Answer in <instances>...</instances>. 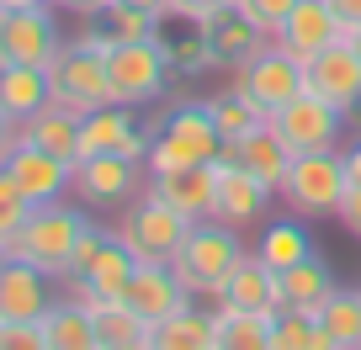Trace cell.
<instances>
[{
    "mask_svg": "<svg viewBox=\"0 0 361 350\" xmlns=\"http://www.w3.org/2000/svg\"><path fill=\"white\" fill-rule=\"evenodd\" d=\"M218 303H228V308H250V313H282V297H276V271H271L266 260L245 255V260L234 265V276L224 282Z\"/></svg>",
    "mask_w": 361,
    "mask_h": 350,
    "instance_id": "25",
    "label": "cell"
},
{
    "mask_svg": "<svg viewBox=\"0 0 361 350\" xmlns=\"http://www.w3.org/2000/svg\"><path fill=\"white\" fill-rule=\"evenodd\" d=\"M32 6H54V0H0V11H32Z\"/></svg>",
    "mask_w": 361,
    "mask_h": 350,
    "instance_id": "47",
    "label": "cell"
},
{
    "mask_svg": "<svg viewBox=\"0 0 361 350\" xmlns=\"http://www.w3.org/2000/svg\"><path fill=\"white\" fill-rule=\"evenodd\" d=\"M90 223H96L90 207H80L75 196H64V202H43V207L27 213V223L16 228V239L6 249H11V260H27V265L48 271L54 282H64L69 260H75V249H80V239H85Z\"/></svg>",
    "mask_w": 361,
    "mask_h": 350,
    "instance_id": "1",
    "label": "cell"
},
{
    "mask_svg": "<svg viewBox=\"0 0 361 350\" xmlns=\"http://www.w3.org/2000/svg\"><path fill=\"white\" fill-rule=\"evenodd\" d=\"M106 32L117 37V43H144V37H159V27H165V16L144 11V6H123V0H112L102 11Z\"/></svg>",
    "mask_w": 361,
    "mask_h": 350,
    "instance_id": "36",
    "label": "cell"
},
{
    "mask_svg": "<svg viewBox=\"0 0 361 350\" xmlns=\"http://www.w3.org/2000/svg\"><path fill=\"white\" fill-rule=\"evenodd\" d=\"M106 80H112V101L123 106H149L170 91V54L159 37H144V43H112L106 54Z\"/></svg>",
    "mask_w": 361,
    "mask_h": 350,
    "instance_id": "7",
    "label": "cell"
},
{
    "mask_svg": "<svg viewBox=\"0 0 361 350\" xmlns=\"http://www.w3.org/2000/svg\"><path fill=\"white\" fill-rule=\"evenodd\" d=\"M213 313L224 350H271V318L276 313H250V308H228V303H213Z\"/></svg>",
    "mask_w": 361,
    "mask_h": 350,
    "instance_id": "32",
    "label": "cell"
},
{
    "mask_svg": "<svg viewBox=\"0 0 361 350\" xmlns=\"http://www.w3.org/2000/svg\"><path fill=\"white\" fill-rule=\"evenodd\" d=\"M22 144L48 149V154H59V159H80V117L48 101L37 117H27V123H22Z\"/></svg>",
    "mask_w": 361,
    "mask_h": 350,
    "instance_id": "30",
    "label": "cell"
},
{
    "mask_svg": "<svg viewBox=\"0 0 361 350\" xmlns=\"http://www.w3.org/2000/svg\"><path fill=\"white\" fill-rule=\"evenodd\" d=\"M224 6H234V0H170V22H207Z\"/></svg>",
    "mask_w": 361,
    "mask_h": 350,
    "instance_id": "40",
    "label": "cell"
},
{
    "mask_svg": "<svg viewBox=\"0 0 361 350\" xmlns=\"http://www.w3.org/2000/svg\"><path fill=\"white\" fill-rule=\"evenodd\" d=\"M106 6H112V0H54V11H69V16H80V22H85V16H102Z\"/></svg>",
    "mask_w": 361,
    "mask_h": 350,
    "instance_id": "42",
    "label": "cell"
},
{
    "mask_svg": "<svg viewBox=\"0 0 361 350\" xmlns=\"http://www.w3.org/2000/svg\"><path fill=\"white\" fill-rule=\"evenodd\" d=\"M207 112H213V127L224 133V144H234V138L255 133V127L266 123V117H260V112H255V106H250L239 91H228V85H224V91H213V96H207Z\"/></svg>",
    "mask_w": 361,
    "mask_h": 350,
    "instance_id": "35",
    "label": "cell"
},
{
    "mask_svg": "<svg viewBox=\"0 0 361 350\" xmlns=\"http://www.w3.org/2000/svg\"><path fill=\"white\" fill-rule=\"evenodd\" d=\"M345 192V159H340V149H324V154H293V170H287L276 202H287V213L314 223V218H335Z\"/></svg>",
    "mask_w": 361,
    "mask_h": 350,
    "instance_id": "6",
    "label": "cell"
},
{
    "mask_svg": "<svg viewBox=\"0 0 361 350\" xmlns=\"http://www.w3.org/2000/svg\"><path fill=\"white\" fill-rule=\"evenodd\" d=\"M207 32V48H213V58H218V69H239L245 58H255L260 48L271 43L266 32H260L255 22H250L245 11H234V6H224V11H213L207 22H197Z\"/></svg>",
    "mask_w": 361,
    "mask_h": 350,
    "instance_id": "22",
    "label": "cell"
},
{
    "mask_svg": "<svg viewBox=\"0 0 361 350\" xmlns=\"http://www.w3.org/2000/svg\"><path fill=\"white\" fill-rule=\"evenodd\" d=\"M0 170L16 181V192H22L32 207L64 202L69 186H75V159H59V154H48V149H32V144H16L11 159H6Z\"/></svg>",
    "mask_w": 361,
    "mask_h": 350,
    "instance_id": "15",
    "label": "cell"
},
{
    "mask_svg": "<svg viewBox=\"0 0 361 350\" xmlns=\"http://www.w3.org/2000/svg\"><path fill=\"white\" fill-rule=\"evenodd\" d=\"M27 213H32V202H27L22 192H16V181L0 170V244H11L16 228L27 223Z\"/></svg>",
    "mask_w": 361,
    "mask_h": 350,
    "instance_id": "37",
    "label": "cell"
},
{
    "mask_svg": "<svg viewBox=\"0 0 361 350\" xmlns=\"http://www.w3.org/2000/svg\"><path fill=\"white\" fill-rule=\"evenodd\" d=\"M319 329L329 335L335 350H356L361 345V287H335V292L319 303Z\"/></svg>",
    "mask_w": 361,
    "mask_h": 350,
    "instance_id": "31",
    "label": "cell"
},
{
    "mask_svg": "<svg viewBox=\"0 0 361 350\" xmlns=\"http://www.w3.org/2000/svg\"><path fill=\"white\" fill-rule=\"evenodd\" d=\"M59 282L27 260H11L0 271V324H43V313L54 308Z\"/></svg>",
    "mask_w": 361,
    "mask_h": 350,
    "instance_id": "17",
    "label": "cell"
},
{
    "mask_svg": "<svg viewBox=\"0 0 361 350\" xmlns=\"http://www.w3.org/2000/svg\"><path fill=\"white\" fill-rule=\"evenodd\" d=\"M48 91H54V106L85 117L96 106L112 101V80H106V54H90V48L69 43L59 48V58L48 64Z\"/></svg>",
    "mask_w": 361,
    "mask_h": 350,
    "instance_id": "10",
    "label": "cell"
},
{
    "mask_svg": "<svg viewBox=\"0 0 361 350\" xmlns=\"http://www.w3.org/2000/svg\"><path fill=\"white\" fill-rule=\"evenodd\" d=\"M123 303L133 308V313H144L149 324H165L170 313H180L186 303H197L186 287H180V276L170 271V265H154V260H138L133 282H128Z\"/></svg>",
    "mask_w": 361,
    "mask_h": 350,
    "instance_id": "20",
    "label": "cell"
},
{
    "mask_svg": "<svg viewBox=\"0 0 361 350\" xmlns=\"http://www.w3.org/2000/svg\"><path fill=\"white\" fill-rule=\"evenodd\" d=\"M123 6H144V11H154V16L170 22V0H123Z\"/></svg>",
    "mask_w": 361,
    "mask_h": 350,
    "instance_id": "46",
    "label": "cell"
},
{
    "mask_svg": "<svg viewBox=\"0 0 361 350\" xmlns=\"http://www.w3.org/2000/svg\"><path fill=\"white\" fill-rule=\"evenodd\" d=\"M218 154H224V133L213 127L207 101H176L165 123H154L144 165L154 175V170H180V165H213Z\"/></svg>",
    "mask_w": 361,
    "mask_h": 350,
    "instance_id": "4",
    "label": "cell"
},
{
    "mask_svg": "<svg viewBox=\"0 0 361 350\" xmlns=\"http://www.w3.org/2000/svg\"><path fill=\"white\" fill-rule=\"evenodd\" d=\"M271 350H335L329 335L319 329L314 313H298V308H282L271 318Z\"/></svg>",
    "mask_w": 361,
    "mask_h": 350,
    "instance_id": "34",
    "label": "cell"
},
{
    "mask_svg": "<svg viewBox=\"0 0 361 350\" xmlns=\"http://www.w3.org/2000/svg\"><path fill=\"white\" fill-rule=\"evenodd\" d=\"M43 339L48 350H102V335H96V318L80 297H54V308L43 313Z\"/></svg>",
    "mask_w": 361,
    "mask_h": 350,
    "instance_id": "27",
    "label": "cell"
},
{
    "mask_svg": "<svg viewBox=\"0 0 361 350\" xmlns=\"http://www.w3.org/2000/svg\"><path fill=\"white\" fill-rule=\"evenodd\" d=\"M0 350H48L43 324H0Z\"/></svg>",
    "mask_w": 361,
    "mask_h": 350,
    "instance_id": "39",
    "label": "cell"
},
{
    "mask_svg": "<svg viewBox=\"0 0 361 350\" xmlns=\"http://www.w3.org/2000/svg\"><path fill=\"white\" fill-rule=\"evenodd\" d=\"M340 159H345V181L361 186V133L350 138V144H340Z\"/></svg>",
    "mask_w": 361,
    "mask_h": 350,
    "instance_id": "44",
    "label": "cell"
},
{
    "mask_svg": "<svg viewBox=\"0 0 361 350\" xmlns=\"http://www.w3.org/2000/svg\"><path fill=\"white\" fill-rule=\"evenodd\" d=\"M271 202H276V192H271L266 181H255L245 165H234V159L218 154V196H213V218L218 223H228V228L245 234V228L266 223Z\"/></svg>",
    "mask_w": 361,
    "mask_h": 350,
    "instance_id": "14",
    "label": "cell"
},
{
    "mask_svg": "<svg viewBox=\"0 0 361 350\" xmlns=\"http://www.w3.org/2000/svg\"><path fill=\"white\" fill-rule=\"evenodd\" d=\"M335 223H340V228H345V234L361 244V186H350V192L340 196V207H335Z\"/></svg>",
    "mask_w": 361,
    "mask_h": 350,
    "instance_id": "41",
    "label": "cell"
},
{
    "mask_svg": "<svg viewBox=\"0 0 361 350\" xmlns=\"http://www.w3.org/2000/svg\"><path fill=\"white\" fill-rule=\"evenodd\" d=\"M340 37H345V27H340V16L329 11V0H298L293 16L271 32V43L282 48V54H293L298 64H308L314 54H324V48L340 43Z\"/></svg>",
    "mask_w": 361,
    "mask_h": 350,
    "instance_id": "18",
    "label": "cell"
},
{
    "mask_svg": "<svg viewBox=\"0 0 361 350\" xmlns=\"http://www.w3.org/2000/svg\"><path fill=\"white\" fill-rule=\"evenodd\" d=\"M228 91H239L260 117H276L298 91H308L303 64L293 54H282L276 43H266L255 58H245L239 69H228Z\"/></svg>",
    "mask_w": 361,
    "mask_h": 350,
    "instance_id": "9",
    "label": "cell"
},
{
    "mask_svg": "<svg viewBox=\"0 0 361 350\" xmlns=\"http://www.w3.org/2000/svg\"><path fill=\"white\" fill-rule=\"evenodd\" d=\"M314 234H308V218H271V223H260V234H255V249L250 255L255 260H266L271 271H293L298 260H308L314 255Z\"/></svg>",
    "mask_w": 361,
    "mask_h": 350,
    "instance_id": "24",
    "label": "cell"
},
{
    "mask_svg": "<svg viewBox=\"0 0 361 350\" xmlns=\"http://www.w3.org/2000/svg\"><path fill=\"white\" fill-rule=\"evenodd\" d=\"M112 234L128 244V255H133V260L170 265V260H176V249H180V239L192 234V218L176 213V207H165V202L144 186V196H133V202L112 218Z\"/></svg>",
    "mask_w": 361,
    "mask_h": 350,
    "instance_id": "5",
    "label": "cell"
},
{
    "mask_svg": "<svg viewBox=\"0 0 361 350\" xmlns=\"http://www.w3.org/2000/svg\"><path fill=\"white\" fill-rule=\"evenodd\" d=\"M159 43H165V54H170V69H176V75H186V80L218 69L213 48H207V32H202L197 22H186V32H180V37H170L165 27H159Z\"/></svg>",
    "mask_w": 361,
    "mask_h": 350,
    "instance_id": "33",
    "label": "cell"
},
{
    "mask_svg": "<svg viewBox=\"0 0 361 350\" xmlns=\"http://www.w3.org/2000/svg\"><path fill=\"white\" fill-rule=\"evenodd\" d=\"M345 43H350V48L361 54V27H350V32H345Z\"/></svg>",
    "mask_w": 361,
    "mask_h": 350,
    "instance_id": "48",
    "label": "cell"
},
{
    "mask_svg": "<svg viewBox=\"0 0 361 350\" xmlns=\"http://www.w3.org/2000/svg\"><path fill=\"white\" fill-rule=\"evenodd\" d=\"M64 48L54 6H32V11H0V64H32L48 69Z\"/></svg>",
    "mask_w": 361,
    "mask_h": 350,
    "instance_id": "12",
    "label": "cell"
},
{
    "mask_svg": "<svg viewBox=\"0 0 361 350\" xmlns=\"http://www.w3.org/2000/svg\"><path fill=\"white\" fill-rule=\"evenodd\" d=\"M224 159L245 165L255 181L271 186V192H282L287 170H293V149L282 144V133H276L271 123H260L255 133H245V138H234V144H224Z\"/></svg>",
    "mask_w": 361,
    "mask_h": 350,
    "instance_id": "21",
    "label": "cell"
},
{
    "mask_svg": "<svg viewBox=\"0 0 361 350\" xmlns=\"http://www.w3.org/2000/svg\"><path fill=\"white\" fill-rule=\"evenodd\" d=\"M22 144V123H16V117H6L0 112V165H6V159H11V149Z\"/></svg>",
    "mask_w": 361,
    "mask_h": 350,
    "instance_id": "43",
    "label": "cell"
},
{
    "mask_svg": "<svg viewBox=\"0 0 361 350\" xmlns=\"http://www.w3.org/2000/svg\"><path fill=\"white\" fill-rule=\"evenodd\" d=\"M293 6H298V0H234V11H245V16H250V22H255L266 37L276 32L287 16H293Z\"/></svg>",
    "mask_w": 361,
    "mask_h": 350,
    "instance_id": "38",
    "label": "cell"
},
{
    "mask_svg": "<svg viewBox=\"0 0 361 350\" xmlns=\"http://www.w3.org/2000/svg\"><path fill=\"white\" fill-rule=\"evenodd\" d=\"M144 186H149V165L123 159V154H85V159H75L69 196L80 207H90V213H123L133 196H144Z\"/></svg>",
    "mask_w": 361,
    "mask_h": 350,
    "instance_id": "8",
    "label": "cell"
},
{
    "mask_svg": "<svg viewBox=\"0 0 361 350\" xmlns=\"http://www.w3.org/2000/svg\"><path fill=\"white\" fill-rule=\"evenodd\" d=\"M335 292V271H329V260L308 255L298 260L293 271H276V297H282V308H298V313H319V303Z\"/></svg>",
    "mask_w": 361,
    "mask_h": 350,
    "instance_id": "26",
    "label": "cell"
},
{
    "mask_svg": "<svg viewBox=\"0 0 361 350\" xmlns=\"http://www.w3.org/2000/svg\"><path fill=\"white\" fill-rule=\"evenodd\" d=\"M266 123L282 133V144L293 149V154H324V149L345 144V123L350 117L340 112L335 101H324L319 91H298L293 101H287L276 117H266Z\"/></svg>",
    "mask_w": 361,
    "mask_h": 350,
    "instance_id": "11",
    "label": "cell"
},
{
    "mask_svg": "<svg viewBox=\"0 0 361 350\" xmlns=\"http://www.w3.org/2000/svg\"><path fill=\"white\" fill-rule=\"evenodd\" d=\"M85 308H90V318H96L102 350H149L154 324H149L144 313H133L123 297H102V303H85Z\"/></svg>",
    "mask_w": 361,
    "mask_h": 350,
    "instance_id": "28",
    "label": "cell"
},
{
    "mask_svg": "<svg viewBox=\"0 0 361 350\" xmlns=\"http://www.w3.org/2000/svg\"><path fill=\"white\" fill-rule=\"evenodd\" d=\"M149 350H224V345H218L213 303H186L180 313H170L165 324H154Z\"/></svg>",
    "mask_w": 361,
    "mask_h": 350,
    "instance_id": "23",
    "label": "cell"
},
{
    "mask_svg": "<svg viewBox=\"0 0 361 350\" xmlns=\"http://www.w3.org/2000/svg\"><path fill=\"white\" fill-rule=\"evenodd\" d=\"M356 350H361V345H356Z\"/></svg>",
    "mask_w": 361,
    "mask_h": 350,
    "instance_id": "50",
    "label": "cell"
},
{
    "mask_svg": "<svg viewBox=\"0 0 361 350\" xmlns=\"http://www.w3.org/2000/svg\"><path fill=\"white\" fill-rule=\"evenodd\" d=\"M329 11L340 16V27H345V32H350V27H361V0H329Z\"/></svg>",
    "mask_w": 361,
    "mask_h": 350,
    "instance_id": "45",
    "label": "cell"
},
{
    "mask_svg": "<svg viewBox=\"0 0 361 350\" xmlns=\"http://www.w3.org/2000/svg\"><path fill=\"white\" fill-rule=\"evenodd\" d=\"M245 255L250 249H245V239H239V228L218 223V218H202V223H192V234L180 239L170 271L180 276V287H186L197 303H218L224 282L234 276V265Z\"/></svg>",
    "mask_w": 361,
    "mask_h": 350,
    "instance_id": "2",
    "label": "cell"
},
{
    "mask_svg": "<svg viewBox=\"0 0 361 350\" xmlns=\"http://www.w3.org/2000/svg\"><path fill=\"white\" fill-rule=\"evenodd\" d=\"M138 260L128 255V244L112 234V228L90 223L85 239H80L75 260H69L64 282H59V292L64 297H80V303H102V297H123L128 282H133Z\"/></svg>",
    "mask_w": 361,
    "mask_h": 350,
    "instance_id": "3",
    "label": "cell"
},
{
    "mask_svg": "<svg viewBox=\"0 0 361 350\" xmlns=\"http://www.w3.org/2000/svg\"><path fill=\"white\" fill-rule=\"evenodd\" d=\"M6 265H11V249H6V244H0V271H6Z\"/></svg>",
    "mask_w": 361,
    "mask_h": 350,
    "instance_id": "49",
    "label": "cell"
},
{
    "mask_svg": "<svg viewBox=\"0 0 361 350\" xmlns=\"http://www.w3.org/2000/svg\"><path fill=\"white\" fill-rule=\"evenodd\" d=\"M149 138L154 127L138 123V106H123V101H106L96 112L80 117V159L85 154H123V159H149Z\"/></svg>",
    "mask_w": 361,
    "mask_h": 350,
    "instance_id": "13",
    "label": "cell"
},
{
    "mask_svg": "<svg viewBox=\"0 0 361 350\" xmlns=\"http://www.w3.org/2000/svg\"><path fill=\"white\" fill-rule=\"evenodd\" d=\"M303 80L308 91H319L324 101H335L345 117L361 112V54L340 37V43H329L324 54H314L303 64Z\"/></svg>",
    "mask_w": 361,
    "mask_h": 350,
    "instance_id": "16",
    "label": "cell"
},
{
    "mask_svg": "<svg viewBox=\"0 0 361 350\" xmlns=\"http://www.w3.org/2000/svg\"><path fill=\"white\" fill-rule=\"evenodd\" d=\"M149 192L165 207L186 213L192 223L213 218V196H218V159L213 165H180V170H154L149 175Z\"/></svg>",
    "mask_w": 361,
    "mask_h": 350,
    "instance_id": "19",
    "label": "cell"
},
{
    "mask_svg": "<svg viewBox=\"0 0 361 350\" xmlns=\"http://www.w3.org/2000/svg\"><path fill=\"white\" fill-rule=\"evenodd\" d=\"M48 101H54V91H48V69L0 64V112H6V117L27 123V117H37Z\"/></svg>",
    "mask_w": 361,
    "mask_h": 350,
    "instance_id": "29",
    "label": "cell"
}]
</instances>
